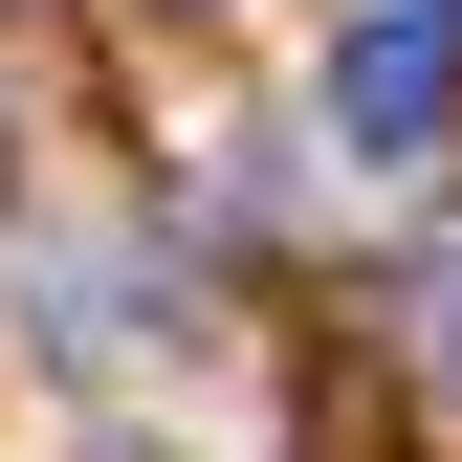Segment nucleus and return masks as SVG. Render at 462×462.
Listing matches in <instances>:
<instances>
[{
	"label": "nucleus",
	"mask_w": 462,
	"mask_h": 462,
	"mask_svg": "<svg viewBox=\"0 0 462 462\" xmlns=\"http://www.w3.org/2000/svg\"><path fill=\"white\" fill-rule=\"evenodd\" d=\"M330 133L353 154H440L462 133V0H374V23L330 44Z\"/></svg>",
	"instance_id": "f257e3e1"
}]
</instances>
